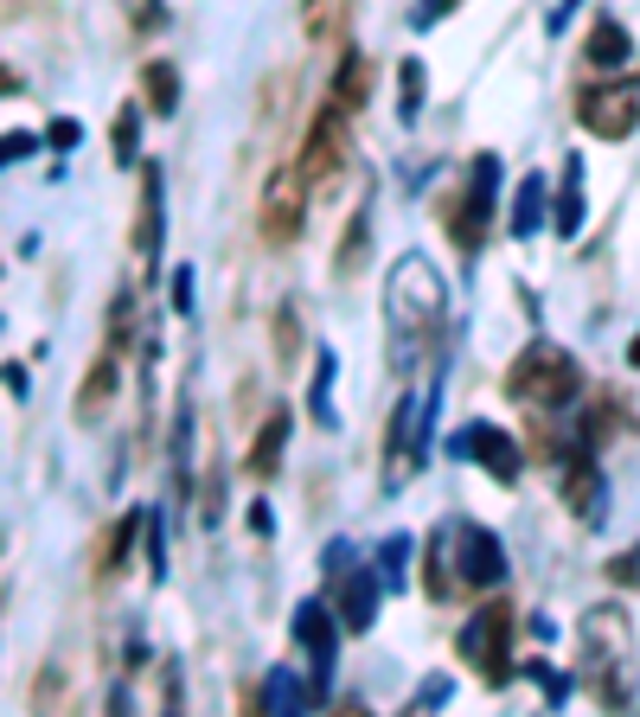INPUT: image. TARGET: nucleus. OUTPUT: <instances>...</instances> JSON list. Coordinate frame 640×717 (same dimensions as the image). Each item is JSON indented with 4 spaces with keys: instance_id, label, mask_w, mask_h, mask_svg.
<instances>
[{
    "instance_id": "obj_12",
    "label": "nucleus",
    "mask_w": 640,
    "mask_h": 717,
    "mask_svg": "<svg viewBox=\"0 0 640 717\" xmlns=\"http://www.w3.org/2000/svg\"><path fill=\"white\" fill-rule=\"evenodd\" d=\"M295 647H302L307 660H314V691H321L327 666L339 660V628H333V609H327V602H302V609H295Z\"/></svg>"
},
{
    "instance_id": "obj_37",
    "label": "nucleus",
    "mask_w": 640,
    "mask_h": 717,
    "mask_svg": "<svg viewBox=\"0 0 640 717\" xmlns=\"http://www.w3.org/2000/svg\"><path fill=\"white\" fill-rule=\"evenodd\" d=\"M0 97H20V77L7 71V65H0Z\"/></svg>"
},
{
    "instance_id": "obj_9",
    "label": "nucleus",
    "mask_w": 640,
    "mask_h": 717,
    "mask_svg": "<svg viewBox=\"0 0 640 717\" xmlns=\"http://www.w3.org/2000/svg\"><path fill=\"white\" fill-rule=\"evenodd\" d=\"M449 544H455V589H467V596L500 589V577H506V551H500V538L486 532V526L461 519V526H449Z\"/></svg>"
},
{
    "instance_id": "obj_38",
    "label": "nucleus",
    "mask_w": 640,
    "mask_h": 717,
    "mask_svg": "<svg viewBox=\"0 0 640 717\" xmlns=\"http://www.w3.org/2000/svg\"><path fill=\"white\" fill-rule=\"evenodd\" d=\"M628 358H634V365H640V333H634V346H628Z\"/></svg>"
},
{
    "instance_id": "obj_1",
    "label": "nucleus",
    "mask_w": 640,
    "mask_h": 717,
    "mask_svg": "<svg viewBox=\"0 0 640 717\" xmlns=\"http://www.w3.org/2000/svg\"><path fill=\"white\" fill-rule=\"evenodd\" d=\"M442 307H449V288H442V276H435L430 256H416V251L397 256L384 321H391V333H397L404 358H416V353H423V346L435 340V327H442Z\"/></svg>"
},
{
    "instance_id": "obj_13",
    "label": "nucleus",
    "mask_w": 640,
    "mask_h": 717,
    "mask_svg": "<svg viewBox=\"0 0 640 717\" xmlns=\"http://www.w3.org/2000/svg\"><path fill=\"white\" fill-rule=\"evenodd\" d=\"M160 225H167V212H160V167H141V205H135V256H141V269L160 263Z\"/></svg>"
},
{
    "instance_id": "obj_18",
    "label": "nucleus",
    "mask_w": 640,
    "mask_h": 717,
    "mask_svg": "<svg viewBox=\"0 0 640 717\" xmlns=\"http://www.w3.org/2000/svg\"><path fill=\"white\" fill-rule=\"evenodd\" d=\"M628 51H634V39H628V26H621V20H595V26L583 32V58L595 65V71L628 65Z\"/></svg>"
},
{
    "instance_id": "obj_7",
    "label": "nucleus",
    "mask_w": 640,
    "mask_h": 717,
    "mask_svg": "<svg viewBox=\"0 0 640 717\" xmlns=\"http://www.w3.org/2000/svg\"><path fill=\"white\" fill-rule=\"evenodd\" d=\"M307 225V174L302 160L295 167H276V174L263 179V199H256V230H263V244L269 251H288Z\"/></svg>"
},
{
    "instance_id": "obj_22",
    "label": "nucleus",
    "mask_w": 640,
    "mask_h": 717,
    "mask_svg": "<svg viewBox=\"0 0 640 717\" xmlns=\"http://www.w3.org/2000/svg\"><path fill=\"white\" fill-rule=\"evenodd\" d=\"M544 179L525 174L519 179V193H512V237H538V225H544Z\"/></svg>"
},
{
    "instance_id": "obj_8",
    "label": "nucleus",
    "mask_w": 640,
    "mask_h": 717,
    "mask_svg": "<svg viewBox=\"0 0 640 717\" xmlns=\"http://www.w3.org/2000/svg\"><path fill=\"white\" fill-rule=\"evenodd\" d=\"M577 128H589L595 141H628L640 128V84L634 77L589 84L583 97H577Z\"/></svg>"
},
{
    "instance_id": "obj_19",
    "label": "nucleus",
    "mask_w": 640,
    "mask_h": 717,
    "mask_svg": "<svg viewBox=\"0 0 640 717\" xmlns=\"http://www.w3.org/2000/svg\"><path fill=\"white\" fill-rule=\"evenodd\" d=\"M372 615H378V570H358V577H346V589H339V621H346L353 635H365Z\"/></svg>"
},
{
    "instance_id": "obj_31",
    "label": "nucleus",
    "mask_w": 640,
    "mask_h": 717,
    "mask_svg": "<svg viewBox=\"0 0 640 717\" xmlns=\"http://www.w3.org/2000/svg\"><path fill=\"white\" fill-rule=\"evenodd\" d=\"M609 583L640 589V544H628V551H614V558H609Z\"/></svg>"
},
{
    "instance_id": "obj_3",
    "label": "nucleus",
    "mask_w": 640,
    "mask_h": 717,
    "mask_svg": "<svg viewBox=\"0 0 640 717\" xmlns=\"http://www.w3.org/2000/svg\"><path fill=\"white\" fill-rule=\"evenodd\" d=\"M577 391H583V372H577V358L551 346V340H532L525 353L506 365V397L512 404H525L532 416H558V410L577 404Z\"/></svg>"
},
{
    "instance_id": "obj_5",
    "label": "nucleus",
    "mask_w": 640,
    "mask_h": 717,
    "mask_svg": "<svg viewBox=\"0 0 640 717\" xmlns=\"http://www.w3.org/2000/svg\"><path fill=\"white\" fill-rule=\"evenodd\" d=\"M512 628H519V615H512V602H500V596H486L481 609L467 615V628H461V660L474 666V679H481L486 691L512 686Z\"/></svg>"
},
{
    "instance_id": "obj_27",
    "label": "nucleus",
    "mask_w": 640,
    "mask_h": 717,
    "mask_svg": "<svg viewBox=\"0 0 640 717\" xmlns=\"http://www.w3.org/2000/svg\"><path fill=\"white\" fill-rule=\"evenodd\" d=\"M302 26H307V39H333V32L346 26V0H307Z\"/></svg>"
},
{
    "instance_id": "obj_25",
    "label": "nucleus",
    "mask_w": 640,
    "mask_h": 717,
    "mask_svg": "<svg viewBox=\"0 0 640 717\" xmlns=\"http://www.w3.org/2000/svg\"><path fill=\"white\" fill-rule=\"evenodd\" d=\"M577 225H583V167L570 160V167H563V186H558V230L577 237Z\"/></svg>"
},
{
    "instance_id": "obj_20",
    "label": "nucleus",
    "mask_w": 640,
    "mask_h": 717,
    "mask_svg": "<svg viewBox=\"0 0 640 717\" xmlns=\"http://www.w3.org/2000/svg\"><path fill=\"white\" fill-rule=\"evenodd\" d=\"M365 90H372V65H365L358 46H346L339 65H333V102H339V109H365Z\"/></svg>"
},
{
    "instance_id": "obj_32",
    "label": "nucleus",
    "mask_w": 640,
    "mask_h": 717,
    "mask_svg": "<svg viewBox=\"0 0 640 717\" xmlns=\"http://www.w3.org/2000/svg\"><path fill=\"white\" fill-rule=\"evenodd\" d=\"M32 148H39V135H32V128H13V135H0V167H13V160H26Z\"/></svg>"
},
{
    "instance_id": "obj_30",
    "label": "nucleus",
    "mask_w": 640,
    "mask_h": 717,
    "mask_svg": "<svg viewBox=\"0 0 640 717\" xmlns=\"http://www.w3.org/2000/svg\"><path fill=\"white\" fill-rule=\"evenodd\" d=\"M109 141H116V167H128V160H135V141H141V116H135V109H122V116H116V128H109Z\"/></svg>"
},
{
    "instance_id": "obj_4",
    "label": "nucleus",
    "mask_w": 640,
    "mask_h": 717,
    "mask_svg": "<svg viewBox=\"0 0 640 717\" xmlns=\"http://www.w3.org/2000/svg\"><path fill=\"white\" fill-rule=\"evenodd\" d=\"M493 193H500V160L493 154H474L461 186H449L435 199V225L449 230V244L461 256H481L486 251V225H493Z\"/></svg>"
},
{
    "instance_id": "obj_14",
    "label": "nucleus",
    "mask_w": 640,
    "mask_h": 717,
    "mask_svg": "<svg viewBox=\"0 0 640 717\" xmlns=\"http://www.w3.org/2000/svg\"><path fill=\"white\" fill-rule=\"evenodd\" d=\"M563 507L577 512V519H602V468H595V455H583L577 449V461L563 468Z\"/></svg>"
},
{
    "instance_id": "obj_28",
    "label": "nucleus",
    "mask_w": 640,
    "mask_h": 717,
    "mask_svg": "<svg viewBox=\"0 0 640 717\" xmlns=\"http://www.w3.org/2000/svg\"><path fill=\"white\" fill-rule=\"evenodd\" d=\"M327 391H333V353H321V365H314V384H307V416L327 430L333 423V404H327Z\"/></svg>"
},
{
    "instance_id": "obj_26",
    "label": "nucleus",
    "mask_w": 640,
    "mask_h": 717,
    "mask_svg": "<svg viewBox=\"0 0 640 717\" xmlns=\"http://www.w3.org/2000/svg\"><path fill=\"white\" fill-rule=\"evenodd\" d=\"M423 90H430L423 65H416V58H410V65H397V116H404V122H416V116H423Z\"/></svg>"
},
{
    "instance_id": "obj_35",
    "label": "nucleus",
    "mask_w": 640,
    "mask_h": 717,
    "mask_svg": "<svg viewBox=\"0 0 640 717\" xmlns=\"http://www.w3.org/2000/svg\"><path fill=\"white\" fill-rule=\"evenodd\" d=\"M461 0H423V7H416V26H435L442 20V13H455Z\"/></svg>"
},
{
    "instance_id": "obj_24",
    "label": "nucleus",
    "mask_w": 640,
    "mask_h": 717,
    "mask_svg": "<svg viewBox=\"0 0 640 717\" xmlns=\"http://www.w3.org/2000/svg\"><path fill=\"white\" fill-rule=\"evenodd\" d=\"M614 423H621V397H614V391H602V397H595V410L583 416V435H577V449H583V455H595V449L609 442Z\"/></svg>"
},
{
    "instance_id": "obj_11",
    "label": "nucleus",
    "mask_w": 640,
    "mask_h": 717,
    "mask_svg": "<svg viewBox=\"0 0 640 717\" xmlns=\"http://www.w3.org/2000/svg\"><path fill=\"white\" fill-rule=\"evenodd\" d=\"M461 455L474 461V468H486L493 481H519V468H525V455H519V442H512L506 430H493V423H467L461 430V442H455Z\"/></svg>"
},
{
    "instance_id": "obj_16",
    "label": "nucleus",
    "mask_w": 640,
    "mask_h": 717,
    "mask_svg": "<svg viewBox=\"0 0 640 717\" xmlns=\"http://www.w3.org/2000/svg\"><path fill=\"white\" fill-rule=\"evenodd\" d=\"M141 532H148V519H141V512L128 507L122 519L109 526V538L97 544V583H109V577H122V570H128V558H135V538H141Z\"/></svg>"
},
{
    "instance_id": "obj_34",
    "label": "nucleus",
    "mask_w": 640,
    "mask_h": 717,
    "mask_svg": "<svg viewBox=\"0 0 640 717\" xmlns=\"http://www.w3.org/2000/svg\"><path fill=\"white\" fill-rule=\"evenodd\" d=\"M449 698V679H423L416 686V698H410V711H423V705H442Z\"/></svg>"
},
{
    "instance_id": "obj_15",
    "label": "nucleus",
    "mask_w": 640,
    "mask_h": 717,
    "mask_svg": "<svg viewBox=\"0 0 640 717\" xmlns=\"http://www.w3.org/2000/svg\"><path fill=\"white\" fill-rule=\"evenodd\" d=\"M372 263V205H358L353 225L339 230V251H333V282H358Z\"/></svg>"
},
{
    "instance_id": "obj_21",
    "label": "nucleus",
    "mask_w": 640,
    "mask_h": 717,
    "mask_svg": "<svg viewBox=\"0 0 640 717\" xmlns=\"http://www.w3.org/2000/svg\"><path fill=\"white\" fill-rule=\"evenodd\" d=\"M141 97H148L154 116H174V109H179V65L148 58V65H141Z\"/></svg>"
},
{
    "instance_id": "obj_23",
    "label": "nucleus",
    "mask_w": 640,
    "mask_h": 717,
    "mask_svg": "<svg viewBox=\"0 0 640 717\" xmlns=\"http://www.w3.org/2000/svg\"><path fill=\"white\" fill-rule=\"evenodd\" d=\"M423 589H430V602H449L455 596V570H449V532H435L423 544Z\"/></svg>"
},
{
    "instance_id": "obj_6",
    "label": "nucleus",
    "mask_w": 640,
    "mask_h": 717,
    "mask_svg": "<svg viewBox=\"0 0 640 717\" xmlns=\"http://www.w3.org/2000/svg\"><path fill=\"white\" fill-rule=\"evenodd\" d=\"M353 167V109H339V102H321L314 109V122H307V141H302V174L307 186H339Z\"/></svg>"
},
{
    "instance_id": "obj_2",
    "label": "nucleus",
    "mask_w": 640,
    "mask_h": 717,
    "mask_svg": "<svg viewBox=\"0 0 640 717\" xmlns=\"http://www.w3.org/2000/svg\"><path fill=\"white\" fill-rule=\"evenodd\" d=\"M628 666H634V621L614 602H595L583 615V679L602 705H628Z\"/></svg>"
},
{
    "instance_id": "obj_36",
    "label": "nucleus",
    "mask_w": 640,
    "mask_h": 717,
    "mask_svg": "<svg viewBox=\"0 0 640 717\" xmlns=\"http://www.w3.org/2000/svg\"><path fill=\"white\" fill-rule=\"evenodd\" d=\"M167 295H174V307H186V295H193V269H179V276L167 282Z\"/></svg>"
},
{
    "instance_id": "obj_33",
    "label": "nucleus",
    "mask_w": 640,
    "mask_h": 717,
    "mask_svg": "<svg viewBox=\"0 0 640 717\" xmlns=\"http://www.w3.org/2000/svg\"><path fill=\"white\" fill-rule=\"evenodd\" d=\"M46 141H51V148H77V141H83V128H77L71 116H58V122L46 128Z\"/></svg>"
},
{
    "instance_id": "obj_17",
    "label": "nucleus",
    "mask_w": 640,
    "mask_h": 717,
    "mask_svg": "<svg viewBox=\"0 0 640 717\" xmlns=\"http://www.w3.org/2000/svg\"><path fill=\"white\" fill-rule=\"evenodd\" d=\"M282 449H288V410H269V416H263V430L250 435L244 474H250V481H269V474L282 468Z\"/></svg>"
},
{
    "instance_id": "obj_29",
    "label": "nucleus",
    "mask_w": 640,
    "mask_h": 717,
    "mask_svg": "<svg viewBox=\"0 0 640 717\" xmlns=\"http://www.w3.org/2000/svg\"><path fill=\"white\" fill-rule=\"evenodd\" d=\"M276 358H282V365H295V358H302V321H295V307H288V302L276 307Z\"/></svg>"
},
{
    "instance_id": "obj_10",
    "label": "nucleus",
    "mask_w": 640,
    "mask_h": 717,
    "mask_svg": "<svg viewBox=\"0 0 640 717\" xmlns=\"http://www.w3.org/2000/svg\"><path fill=\"white\" fill-rule=\"evenodd\" d=\"M116 391H122V346H109L102 340V353H97V365L83 372V384H77V404H71V416L90 430V423H102L109 416V404H116Z\"/></svg>"
}]
</instances>
